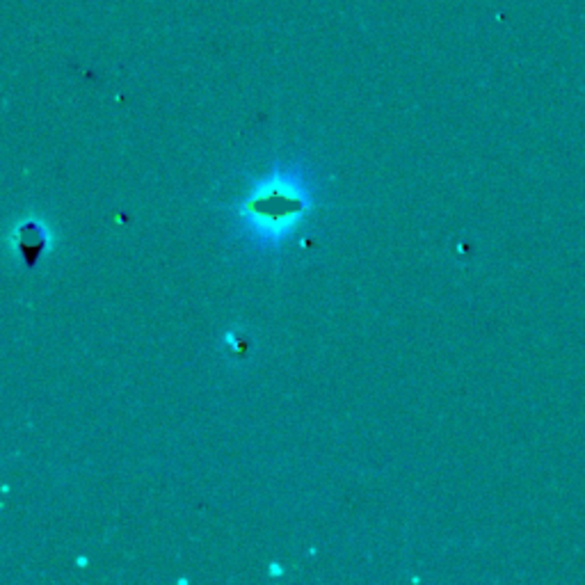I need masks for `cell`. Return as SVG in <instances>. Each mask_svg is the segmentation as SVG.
I'll return each instance as SVG.
<instances>
[{
    "label": "cell",
    "instance_id": "2",
    "mask_svg": "<svg viewBox=\"0 0 585 585\" xmlns=\"http://www.w3.org/2000/svg\"><path fill=\"white\" fill-rule=\"evenodd\" d=\"M48 243V236L39 222H28L16 231V249H19L21 258L25 266L33 268L39 261Z\"/></svg>",
    "mask_w": 585,
    "mask_h": 585
},
{
    "label": "cell",
    "instance_id": "1",
    "mask_svg": "<svg viewBox=\"0 0 585 585\" xmlns=\"http://www.w3.org/2000/svg\"><path fill=\"white\" fill-rule=\"evenodd\" d=\"M307 209V197L300 181H266L258 186L254 200L245 206L248 222L258 224V231L266 233L268 243H275L290 222H296Z\"/></svg>",
    "mask_w": 585,
    "mask_h": 585
}]
</instances>
